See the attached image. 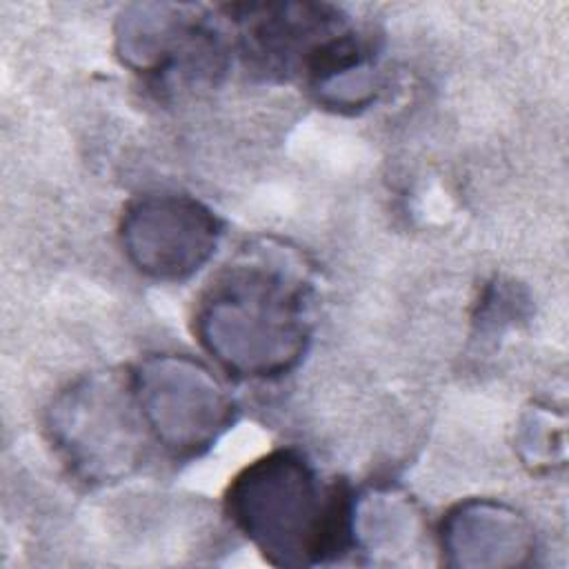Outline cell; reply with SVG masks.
Instances as JSON below:
<instances>
[{"mask_svg":"<svg viewBox=\"0 0 569 569\" xmlns=\"http://www.w3.org/2000/svg\"><path fill=\"white\" fill-rule=\"evenodd\" d=\"M229 511L278 565L325 562L351 542L349 493L338 485L318 487L311 467L293 453L247 467L229 491Z\"/></svg>","mask_w":569,"mask_h":569,"instance_id":"cell-1","label":"cell"},{"mask_svg":"<svg viewBox=\"0 0 569 569\" xmlns=\"http://www.w3.org/2000/svg\"><path fill=\"white\" fill-rule=\"evenodd\" d=\"M302 289L289 276L264 264H236L211 282L202 298L200 322H231L233 331L249 327L240 340H249L244 376H271L287 369L307 340ZM240 340L224 353L231 358Z\"/></svg>","mask_w":569,"mask_h":569,"instance_id":"cell-2","label":"cell"}]
</instances>
